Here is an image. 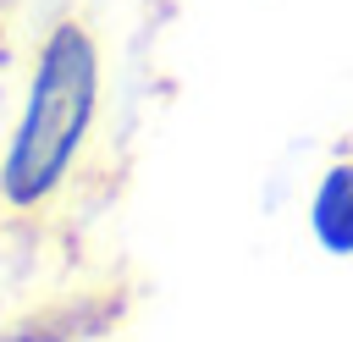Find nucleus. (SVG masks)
I'll use <instances>...</instances> for the list:
<instances>
[{
	"mask_svg": "<svg viewBox=\"0 0 353 342\" xmlns=\"http://www.w3.org/2000/svg\"><path fill=\"white\" fill-rule=\"evenodd\" d=\"M99 116V44L83 22H55L39 44L33 83L0 160V199L17 210L44 204L77 165L83 138Z\"/></svg>",
	"mask_w": 353,
	"mask_h": 342,
	"instance_id": "obj_1",
	"label": "nucleus"
},
{
	"mask_svg": "<svg viewBox=\"0 0 353 342\" xmlns=\"http://www.w3.org/2000/svg\"><path fill=\"white\" fill-rule=\"evenodd\" d=\"M309 232L325 254H353V160H331L309 199Z\"/></svg>",
	"mask_w": 353,
	"mask_h": 342,
	"instance_id": "obj_2",
	"label": "nucleus"
}]
</instances>
